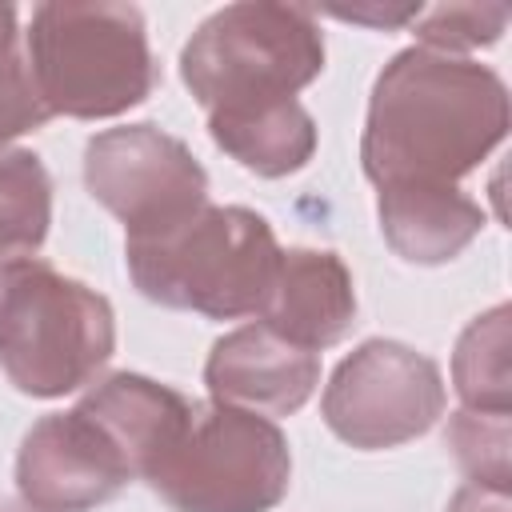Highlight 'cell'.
<instances>
[{
	"label": "cell",
	"mask_w": 512,
	"mask_h": 512,
	"mask_svg": "<svg viewBox=\"0 0 512 512\" xmlns=\"http://www.w3.org/2000/svg\"><path fill=\"white\" fill-rule=\"evenodd\" d=\"M24 64L48 116L72 120L120 116L160 84L136 4H36L24 32Z\"/></svg>",
	"instance_id": "obj_2"
},
{
	"label": "cell",
	"mask_w": 512,
	"mask_h": 512,
	"mask_svg": "<svg viewBox=\"0 0 512 512\" xmlns=\"http://www.w3.org/2000/svg\"><path fill=\"white\" fill-rule=\"evenodd\" d=\"M52 116L40 104L28 64H24V48H20V28H16V8L0 4V152L24 136L44 128Z\"/></svg>",
	"instance_id": "obj_18"
},
{
	"label": "cell",
	"mask_w": 512,
	"mask_h": 512,
	"mask_svg": "<svg viewBox=\"0 0 512 512\" xmlns=\"http://www.w3.org/2000/svg\"><path fill=\"white\" fill-rule=\"evenodd\" d=\"M448 512H512V504H508V492H492V488H480V484H464V488H456Z\"/></svg>",
	"instance_id": "obj_20"
},
{
	"label": "cell",
	"mask_w": 512,
	"mask_h": 512,
	"mask_svg": "<svg viewBox=\"0 0 512 512\" xmlns=\"http://www.w3.org/2000/svg\"><path fill=\"white\" fill-rule=\"evenodd\" d=\"M320 72V20L312 8L296 4H228L180 48V80L208 120L296 100Z\"/></svg>",
	"instance_id": "obj_4"
},
{
	"label": "cell",
	"mask_w": 512,
	"mask_h": 512,
	"mask_svg": "<svg viewBox=\"0 0 512 512\" xmlns=\"http://www.w3.org/2000/svg\"><path fill=\"white\" fill-rule=\"evenodd\" d=\"M504 136L508 88L488 64L404 48L372 84L360 164L376 188L456 184Z\"/></svg>",
	"instance_id": "obj_1"
},
{
	"label": "cell",
	"mask_w": 512,
	"mask_h": 512,
	"mask_svg": "<svg viewBox=\"0 0 512 512\" xmlns=\"http://www.w3.org/2000/svg\"><path fill=\"white\" fill-rule=\"evenodd\" d=\"M76 408L88 412L116 440V448L132 464V476L144 480L148 468L164 456V448L184 428L192 400L140 372H112L100 384H92Z\"/></svg>",
	"instance_id": "obj_13"
},
{
	"label": "cell",
	"mask_w": 512,
	"mask_h": 512,
	"mask_svg": "<svg viewBox=\"0 0 512 512\" xmlns=\"http://www.w3.org/2000/svg\"><path fill=\"white\" fill-rule=\"evenodd\" d=\"M144 484L172 512H268L288 496L284 432L248 408L192 400V412Z\"/></svg>",
	"instance_id": "obj_6"
},
{
	"label": "cell",
	"mask_w": 512,
	"mask_h": 512,
	"mask_svg": "<svg viewBox=\"0 0 512 512\" xmlns=\"http://www.w3.org/2000/svg\"><path fill=\"white\" fill-rule=\"evenodd\" d=\"M412 24L420 36V48L460 56V52L496 44L508 28V8L504 4H436V8H420Z\"/></svg>",
	"instance_id": "obj_19"
},
{
	"label": "cell",
	"mask_w": 512,
	"mask_h": 512,
	"mask_svg": "<svg viewBox=\"0 0 512 512\" xmlns=\"http://www.w3.org/2000/svg\"><path fill=\"white\" fill-rule=\"evenodd\" d=\"M444 440L460 464V472L468 476V484L492 488V492H508L512 488V424L500 412H472V408H456Z\"/></svg>",
	"instance_id": "obj_17"
},
{
	"label": "cell",
	"mask_w": 512,
	"mask_h": 512,
	"mask_svg": "<svg viewBox=\"0 0 512 512\" xmlns=\"http://www.w3.org/2000/svg\"><path fill=\"white\" fill-rule=\"evenodd\" d=\"M204 384L220 404L288 416L316 392L320 356L280 340L264 324H244L212 344L204 360Z\"/></svg>",
	"instance_id": "obj_10"
},
{
	"label": "cell",
	"mask_w": 512,
	"mask_h": 512,
	"mask_svg": "<svg viewBox=\"0 0 512 512\" xmlns=\"http://www.w3.org/2000/svg\"><path fill=\"white\" fill-rule=\"evenodd\" d=\"M208 136L240 168L264 180L300 172L316 152V120L300 100H284L272 108L240 112V116H212Z\"/></svg>",
	"instance_id": "obj_14"
},
{
	"label": "cell",
	"mask_w": 512,
	"mask_h": 512,
	"mask_svg": "<svg viewBox=\"0 0 512 512\" xmlns=\"http://www.w3.org/2000/svg\"><path fill=\"white\" fill-rule=\"evenodd\" d=\"M448 392L436 360L400 340H364L324 388L320 416L332 436L380 452L424 436L444 416Z\"/></svg>",
	"instance_id": "obj_7"
},
{
	"label": "cell",
	"mask_w": 512,
	"mask_h": 512,
	"mask_svg": "<svg viewBox=\"0 0 512 512\" xmlns=\"http://www.w3.org/2000/svg\"><path fill=\"white\" fill-rule=\"evenodd\" d=\"M84 188L128 232V240L160 236L208 204V172L192 148L156 128H104L84 144Z\"/></svg>",
	"instance_id": "obj_8"
},
{
	"label": "cell",
	"mask_w": 512,
	"mask_h": 512,
	"mask_svg": "<svg viewBox=\"0 0 512 512\" xmlns=\"http://www.w3.org/2000/svg\"><path fill=\"white\" fill-rule=\"evenodd\" d=\"M376 192L380 232L388 248L408 264H448L484 228V208L456 184H396Z\"/></svg>",
	"instance_id": "obj_12"
},
{
	"label": "cell",
	"mask_w": 512,
	"mask_h": 512,
	"mask_svg": "<svg viewBox=\"0 0 512 512\" xmlns=\"http://www.w3.org/2000/svg\"><path fill=\"white\" fill-rule=\"evenodd\" d=\"M52 224V176L28 148L0 152V268L32 260Z\"/></svg>",
	"instance_id": "obj_15"
},
{
	"label": "cell",
	"mask_w": 512,
	"mask_h": 512,
	"mask_svg": "<svg viewBox=\"0 0 512 512\" xmlns=\"http://www.w3.org/2000/svg\"><path fill=\"white\" fill-rule=\"evenodd\" d=\"M340 20H356V24H372V28H400L408 20L420 16V4L416 8H396V12H380V8H352V12H336Z\"/></svg>",
	"instance_id": "obj_21"
},
{
	"label": "cell",
	"mask_w": 512,
	"mask_h": 512,
	"mask_svg": "<svg viewBox=\"0 0 512 512\" xmlns=\"http://www.w3.org/2000/svg\"><path fill=\"white\" fill-rule=\"evenodd\" d=\"M508 304L476 316L452 352V384L460 408L472 412H512V364H508Z\"/></svg>",
	"instance_id": "obj_16"
},
{
	"label": "cell",
	"mask_w": 512,
	"mask_h": 512,
	"mask_svg": "<svg viewBox=\"0 0 512 512\" xmlns=\"http://www.w3.org/2000/svg\"><path fill=\"white\" fill-rule=\"evenodd\" d=\"M116 352V312L96 288L44 260L0 268V368L16 392L68 396Z\"/></svg>",
	"instance_id": "obj_5"
},
{
	"label": "cell",
	"mask_w": 512,
	"mask_h": 512,
	"mask_svg": "<svg viewBox=\"0 0 512 512\" xmlns=\"http://www.w3.org/2000/svg\"><path fill=\"white\" fill-rule=\"evenodd\" d=\"M280 252L272 224L240 204H204L160 236L124 240V264L144 300L208 320L256 316Z\"/></svg>",
	"instance_id": "obj_3"
},
{
	"label": "cell",
	"mask_w": 512,
	"mask_h": 512,
	"mask_svg": "<svg viewBox=\"0 0 512 512\" xmlns=\"http://www.w3.org/2000/svg\"><path fill=\"white\" fill-rule=\"evenodd\" d=\"M132 480L128 456L80 408L36 420L16 456V492L32 512H92Z\"/></svg>",
	"instance_id": "obj_9"
},
{
	"label": "cell",
	"mask_w": 512,
	"mask_h": 512,
	"mask_svg": "<svg viewBox=\"0 0 512 512\" xmlns=\"http://www.w3.org/2000/svg\"><path fill=\"white\" fill-rule=\"evenodd\" d=\"M256 316L264 328L304 352L340 344L356 324V288L348 264L328 248L280 252Z\"/></svg>",
	"instance_id": "obj_11"
}]
</instances>
